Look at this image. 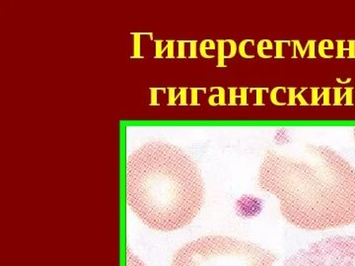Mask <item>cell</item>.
Returning a JSON list of instances; mask_svg holds the SVG:
<instances>
[{"label":"cell","instance_id":"obj_5","mask_svg":"<svg viewBox=\"0 0 355 266\" xmlns=\"http://www.w3.org/2000/svg\"><path fill=\"white\" fill-rule=\"evenodd\" d=\"M261 200L259 198L251 197V195H244L236 203V211L239 216L243 218H249L258 215L261 211Z\"/></svg>","mask_w":355,"mask_h":266},{"label":"cell","instance_id":"obj_2","mask_svg":"<svg viewBox=\"0 0 355 266\" xmlns=\"http://www.w3.org/2000/svg\"><path fill=\"white\" fill-rule=\"evenodd\" d=\"M205 186L193 159L179 147L154 141L127 160V202L153 230L186 227L202 209Z\"/></svg>","mask_w":355,"mask_h":266},{"label":"cell","instance_id":"obj_4","mask_svg":"<svg viewBox=\"0 0 355 266\" xmlns=\"http://www.w3.org/2000/svg\"><path fill=\"white\" fill-rule=\"evenodd\" d=\"M282 266H355V237L324 238L298 249Z\"/></svg>","mask_w":355,"mask_h":266},{"label":"cell","instance_id":"obj_3","mask_svg":"<svg viewBox=\"0 0 355 266\" xmlns=\"http://www.w3.org/2000/svg\"><path fill=\"white\" fill-rule=\"evenodd\" d=\"M275 261V254L251 242L209 236L182 247L172 266H272Z\"/></svg>","mask_w":355,"mask_h":266},{"label":"cell","instance_id":"obj_1","mask_svg":"<svg viewBox=\"0 0 355 266\" xmlns=\"http://www.w3.org/2000/svg\"><path fill=\"white\" fill-rule=\"evenodd\" d=\"M259 188L279 200L282 216L305 230L355 223V169L328 146L266 150Z\"/></svg>","mask_w":355,"mask_h":266},{"label":"cell","instance_id":"obj_6","mask_svg":"<svg viewBox=\"0 0 355 266\" xmlns=\"http://www.w3.org/2000/svg\"><path fill=\"white\" fill-rule=\"evenodd\" d=\"M354 141H355V128L354 130Z\"/></svg>","mask_w":355,"mask_h":266}]
</instances>
